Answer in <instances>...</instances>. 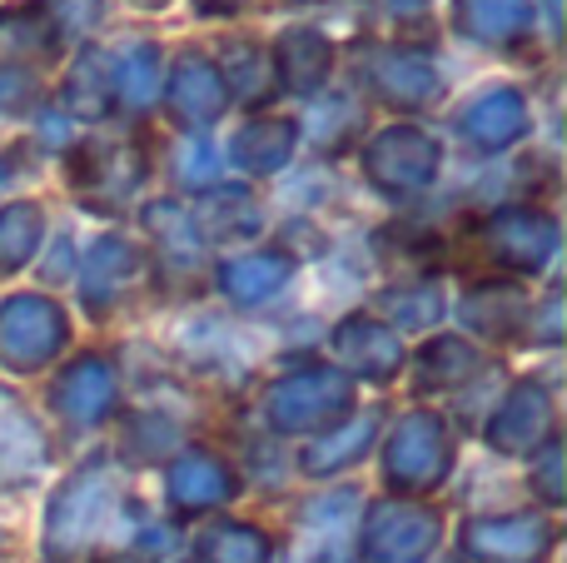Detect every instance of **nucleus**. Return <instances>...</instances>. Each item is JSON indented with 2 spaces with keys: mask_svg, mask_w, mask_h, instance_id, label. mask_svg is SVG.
Returning a JSON list of instances; mask_svg holds the SVG:
<instances>
[]
</instances>
